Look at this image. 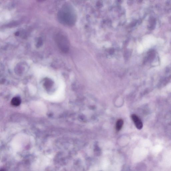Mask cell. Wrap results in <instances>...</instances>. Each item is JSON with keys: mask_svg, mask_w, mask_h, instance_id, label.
I'll return each instance as SVG.
<instances>
[{"mask_svg": "<svg viewBox=\"0 0 171 171\" xmlns=\"http://www.w3.org/2000/svg\"><path fill=\"white\" fill-rule=\"evenodd\" d=\"M58 18L62 24L72 26L75 23L76 15L73 8L69 4H65L59 11Z\"/></svg>", "mask_w": 171, "mask_h": 171, "instance_id": "6da1fadb", "label": "cell"}, {"mask_svg": "<svg viewBox=\"0 0 171 171\" xmlns=\"http://www.w3.org/2000/svg\"><path fill=\"white\" fill-rule=\"evenodd\" d=\"M55 41L59 48L63 52L66 53L69 50V42L64 35L61 33H57L55 37Z\"/></svg>", "mask_w": 171, "mask_h": 171, "instance_id": "7a4b0ae2", "label": "cell"}, {"mask_svg": "<svg viewBox=\"0 0 171 171\" xmlns=\"http://www.w3.org/2000/svg\"><path fill=\"white\" fill-rule=\"evenodd\" d=\"M131 118L137 128L139 130L142 129L143 126V123L138 116L136 115L133 114L131 116Z\"/></svg>", "mask_w": 171, "mask_h": 171, "instance_id": "3957f363", "label": "cell"}, {"mask_svg": "<svg viewBox=\"0 0 171 171\" xmlns=\"http://www.w3.org/2000/svg\"><path fill=\"white\" fill-rule=\"evenodd\" d=\"M124 122L122 119H120L118 120L116 124V129L118 131H119L122 128Z\"/></svg>", "mask_w": 171, "mask_h": 171, "instance_id": "277c9868", "label": "cell"}, {"mask_svg": "<svg viewBox=\"0 0 171 171\" xmlns=\"http://www.w3.org/2000/svg\"><path fill=\"white\" fill-rule=\"evenodd\" d=\"M21 103V100L18 97H15L13 98L12 101L11 103L13 105L15 106L19 105V104Z\"/></svg>", "mask_w": 171, "mask_h": 171, "instance_id": "5b68a950", "label": "cell"}, {"mask_svg": "<svg viewBox=\"0 0 171 171\" xmlns=\"http://www.w3.org/2000/svg\"><path fill=\"white\" fill-rule=\"evenodd\" d=\"M150 24L151 28L153 29V27H154L155 24H156V20L155 19L152 18L150 19Z\"/></svg>", "mask_w": 171, "mask_h": 171, "instance_id": "8992f818", "label": "cell"}, {"mask_svg": "<svg viewBox=\"0 0 171 171\" xmlns=\"http://www.w3.org/2000/svg\"><path fill=\"white\" fill-rule=\"evenodd\" d=\"M155 56L154 53L153 51H151L149 54L148 55V59L151 60L154 59Z\"/></svg>", "mask_w": 171, "mask_h": 171, "instance_id": "52a82bcc", "label": "cell"}, {"mask_svg": "<svg viewBox=\"0 0 171 171\" xmlns=\"http://www.w3.org/2000/svg\"><path fill=\"white\" fill-rule=\"evenodd\" d=\"M42 44V39H39L38 43H37V46L40 47Z\"/></svg>", "mask_w": 171, "mask_h": 171, "instance_id": "ba28073f", "label": "cell"}, {"mask_svg": "<svg viewBox=\"0 0 171 171\" xmlns=\"http://www.w3.org/2000/svg\"><path fill=\"white\" fill-rule=\"evenodd\" d=\"M1 171H5L3 170H1Z\"/></svg>", "mask_w": 171, "mask_h": 171, "instance_id": "9c48e42d", "label": "cell"}]
</instances>
